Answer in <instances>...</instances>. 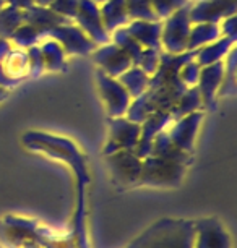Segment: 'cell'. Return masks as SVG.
I'll list each match as a JSON object with an SVG mask.
<instances>
[{
  "label": "cell",
  "mask_w": 237,
  "mask_h": 248,
  "mask_svg": "<svg viewBox=\"0 0 237 248\" xmlns=\"http://www.w3.org/2000/svg\"><path fill=\"white\" fill-rule=\"evenodd\" d=\"M173 122V115L169 110H156L143 122L142 125V132H140V140H138L137 148L133 149V153L138 157L143 159L146 156H150L151 153V143L155 137L162 130L167 128V125Z\"/></svg>",
  "instance_id": "13"
},
{
  "label": "cell",
  "mask_w": 237,
  "mask_h": 248,
  "mask_svg": "<svg viewBox=\"0 0 237 248\" xmlns=\"http://www.w3.org/2000/svg\"><path fill=\"white\" fill-rule=\"evenodd\" d=\"M95 2L97 3V5H101V3H103V2H106V0H95Z\"/></svg>",
  "instance_id": "41"
},
{
  "label": "cell",
  "mask_w": 237,
  "mask_h": 248,
  "mask_svg": "<svg viewBox=\"0 0 237 248\" xmlns=\"http://www.w3.org/2000/svg\"><path fill=\"white\" fill-rule=\"evenodd\" d=\"M195 221L159 219L140 233L127 248H193Z\"/></svg>",
  "instance_id": "1"
},
{
  "label": "cell",
  "mask_w": 237,
  "mask_h": 248,
  "mask_svg": "<svg viewBox=\"0 0 237 248\" xmlns=\"http://www.w3.org/2000/svg\"><path fill=\"white\" fill-rule=\"evenodd\" d=\"M161 49H143V52L138 59V62L135 63L137 67H140L146 75H151L156 72L158 65H159V59H161Z\"/></svg>",
  "instance_id": "29"
},
{
  "label": "cell",
  "mask_w": 237,
  "mask_h": 248,
  "mask_svg": "<svg viewBox=\"0 0 237 248\" xmlns=\"http://www.w3.org/2000/svg\"><path fill=\"white\" fill-rule=\"evenodd\" d=\"M111 43L117 44L119 47L122 49L130 59H132L133 65L138 62V59H140V55L143 52V47L128 32L127 26H120V28H117V30H114L112 32H111Z\"/></svg>",
  "instance_id": "25"
},
{
  "label": "cell",
  "mask_w": 237,
  "mask_h": 248,
  "mask_svg": "<svg viewBox=\"0 0 237 248\" xmlns=\"http://www.w3.org/2000/svg\"><path fill=\"white\" fill-rule=\"evenodd\" d=\"M189 7L190 2L162 20L161 49L167 54L187 52L189 34L190 28H192V21H190L189 16Z\"/></svg>",
  "instance_id": "3"
},
{
  "label": "cell",
  "mask_w": 237,
  "mask_h": 248,
  "mask_svg": "<svg viewBox=\"0 0 237 248\" xmlns=\"http://www.w3.org/2000/svg\"><path fill=\"white\" fill-rule=\"evenodd\" d=\"M232 47H236V39L221 36L220 39L213 41V43L195 50V60L198 62L200 67H206V65L222 62Z\"/></svg>",
  "instance_id": "17"
},
{
  "label": "cell",
  "mask_w": 237,
  "mask_h": 248,
  "mask_svg": "<svg viewBox=\"0 0 237 248\" xmlns=\"http://www.w3.org/2000/svg\"><path fill=\"white\" fill-rule=\"evenodd\" d=\"M43 39L44 37L41 36V32L36 30V28H32L31 25H28V23H23L21 26H18L15 32L8 37V41L12 43L13 47L25 49V50L32 47V46L39 44Z\"/></svg>",
  "instance_id": "27"
},
{
  "label": "cell",
  "mask_w": 237,
  "mask_h": 248,
  "mask_svg": "<svg viewBox=\"0 0 237 248\" xmlns=\"http://www.w3.org/2000/svg\"><path fill=\"white\" fill-rule=\"evenodd\" d=\"M200 70H202V67H200L198 62L195 59L185 62L179 70L180 81H182L187 88L197 86V81H198V77H200Z\"/></svg>",
  "instance_id": "32"
},
{
  "label": "cell",
  "mask_w": 237,
  "mask_h": 248,
  "mask_svg": "<svg viewBox=\"0 0 237 248\" xmlns=\"http://www.w3.org/2000/svg\"><path fill=\"white\" fill-rule=\"evenodd\" d=\"M125 7H127L128 20H159L150 0H125Z\"/></svg>",
  "instance_id": "28"
},
{
  "label": "cell",
  "mask_w": 237,
  "mask_h": 248,
  "mask_svg": "<svg viewBox=\"0 0 237 248\" xmlns=\"http://www.w3.org/2000/svg\"><path fill=\"white\" fill-rule=\"evenodd\" d=\"M23 15H25V23L31 25L32 28H36L43 37H47L50 30H54L55 26L72 21V20H67V18L57 15V13L47 5H32L30 8H26V10H23Z\"/></svg>",
  "instance_id": "15"
},
{
  "label": "cell",
  "mask_w": 237,
  "mask_h": 248,
  "mask_svg": "<svg viewBox=\"0 0 237 248\" xmlns=\"http://www.w3.org/2000/svg\"><path fill=\"white\" fill-rule=\"evenodd\" d=\"M237 12V0H190L189 16L193 23H220Z\"/></svg>",
  "instance_id": "9"
},
{
  "label": "cell",
  "mask_w": 237,
  "mask_h": 248,
  "mask_svg": "<svg viewBox=\"0 0 237 248\" xmlns=\"http://www.w3.org/2000/svg\"><path fill=\"white\" fill-rule=\"evenodd\" d=\"M185 175V164L159 156L142 159V172L138 184L151 186H177Z\"/></svg>",
  "instance_id": "2"
},
{
  "label": "cell",
  "mask_w": 237,
  "mask_h": 248,
  "mask_svg": "<svg viewBox=\"0 0 237 248\" xmlns=\"http://www.w3.org/2000/svg\"><path fill=\"white\" fill-rule=\"evenodd\" d=\"M13 49L12 43L8 39H3V37H0V62H2L3 59L7 57L8 52Z\"/></svg>",
  "instance_id": "37"
},
{
  "label": "cell",
  "mask_w": 237,
  "mask_h": 248,
  "mask_svg": "<svg viewBox=\"0 0 237 248\" xmlns=\"http://www.w3.org/2000/svg\"><path fill=\"white\" fill-rule=\"evenodd\" d=\"M202 107H203V102H202V96H200V93H198V88L192 86V88H187L184 94L180 96L177 104L171 110V115H173V120H177L180 117L200 110Z\"/></svg>",
  "instance_id": "24"
},
{
  "label": "cell",
  "mask_w": 237,
  "mask_h": 248,
  "mask_svg": "<svg viewBox=\"0 0 237 248\" xmlns=\"http://www.w3.org/2000/svg\"><path fill=\"white\" fill-rule=\"evenodd\" d=\"M153 8H155L156 15L159 20H164L171 15V13H174L175 10H179L180 7L187 5L190 0H150Z\"/></svg>",
  "instance_id": "30"
},
{
  "label": "cell",
  "mask_w": 237,
  "mask_h": 248,
  "mask_svg": "<svg viewBox=\"0 0 237 248\" xmlns=\"http://www.w3.org/2000/svg\"><path fill=\"white\" fill-rule=\"evenodd\" d=\"M39 47L41 52H43L46 72H60V70L65 68L67 54L57 41L52 39V37H44L39 43Z\"/></svg>",
  "instance_id": "20"
},
{
  "label": "cell",
  "mask_w": 237,
  "mask_h": 248,
  "mask_svg": "<svg viewBox=\"0 0 237 248\" xmlns=\"http://www.w3.org/2000/svg\"><path fill=\"white\" fill-rule=\"evenodd\" d=\"M5 5L20 8V10H26V8L34 5V2L32 0H5Z\"/></svg>",
  "instance_id": "36"
},
{
  "label": "cell",
  "mask_w": 237,
  "mask_h": 248,
  "mask_svg": "<svg viewBox=\"0 0 237 248\" xmlns=\"http://www.w3.org/2000/svg\"><path fill=\"white\" fill-rule=\"evenodd\" d=\"M23 23H25L23 10L10 5H3L2 10H0V37L8 39Z\"/></svg>",
  "instance_id": "26"
},
{
  "label": "cell",
  "mask_w": 237,
  "mask_h": 248,
  "mask_svg": "<svg viewBox=\"0 0 237 248\" xmlns=\"http://www.w3.org/2000/svg\"><path fill=\"white\" fill-rule=\"evenodd\" d=\"M222 78H224V60L202 67L197 81V88L200 96H202L203 107H215L218 90H220L222 83Z\"/></svg>",
  "instance_id": "14"
},
{
  "label": "cell",
  "mask_w": 237,
  "mask_h": 248,
  "mask_svg": "<svg viewBox=\"0 0 237 248\" xmlns=\"http://www.w3.org/2000/svg\"><path fill=\"white\" fill-rule=\"evenodd\" d=\"M78 3H80V0H52L47 7L52 8L57 15L73 21L78 12Z\"/></svg>",
  "instance_id": "33"
},
{
  "label": "cell",
  "mask_w": 237,
  "mask_h": 248,
  "mask_svg": "<svg viewBox=\"0 0 237 248\" xmlns=\"http://www.w3.org/2000/svg\"><path fill=\"white\" fill-rule=\"evenodd\" d=\"M2 67L7 72L8 77L21 81L23 78L30 77V68H28V55L25 49L13 47L5 59L2 60Z\"/></svg>",
  "instance_id": "23"
},
{
  "label": "cell",
  "mask_w": 237,
  "mask_h": 248,
  "mask_svg": "<svg viewBox=\"0 0 237 248\" xmlns=\"http://www.w3.org/2000/svg\"><path fill=\"white\" fill-rule=\"evenodd\" d=\"M18 79H13L12 77H8L7 72L2 67V62H0V88H5V90H10V88L18 85Z\"/></svg>",
  "instance_id": "35"
},
{
  "label": "cell",
  "mask_w": 237,
  "mask_h": 248,
  "mask_svg": "<svg viewBox=\"0 0 237 248\" xmlns=\"http://www.w3.org/2000/svg\"><path fill=\"white\" fill-rule=\"evenodd\" d=\"M97 88H99V94L106 106V112L109 117H124L127 112L132 97L124 88L122 83L117 78L109 77L103 73L101 70L96 72Z\"/></svg>",
  "instance_id": "4"
},
{
  "label": "cell",
  "mask_w": 237,
  "mask_h": 248,
  "mask_svg": "<svg viewBox=\"0 0 237 248\" xmlns=\"http://www.w3.org/2000/svg\"><path fill=\"white\" fill-rule=\"evenodd\" d=\"M7 96H8V90H5V88H0V102L5 99Z\"/></svg>",
  "instance_id": "38"
},
{
  "label": "cell",
  "mask_w": 237,
  "mask_h": 248,
  "mask_svg": "<svg viewBox=\"0 0 237 248\" xmlns=\"http://www.w3.org/2000/svg\"><path fill=\"white\" fill-rule=\"evenodd\" d=\"M106 164H108L112 179L120 186H130L138 184L142 172V159L130 149H119L111 154H106Z\"/></svg>",
  "instance_id": "5"
},
{
  "label": "cell",
  "mask_w": 237,
  "mask_h": 248,
  "mask_svg": "<svg viewBox=\"0 0 237 248\" xmlns=\"http://www.w3.org/2000/svg\"><path fill=\"white\" fill-rule=\"evenodd\" d=\"M221 31L218 23H193L190 28L187 50H197L203 46L220 39Z\"/></svg>",
  "instance_id": "19"
},
{
  "label": "cell",
  "mask_w": 237,
  "mask_h": 248,
  "mask_svg": "<svg viewBox=\"0 0 237 248\" xmlns=\"http://www.w3.org/2000/svg\"><path fill=\"white\" fill-rule=\"evenodd\" d=\"M117 79L124 85V88L127 90L132 99L143 94V93L148 90V86H150V75H146L140 67H137V65L128 67Z\"/></svg>",
  "instance_id": "21"
},
{
  "label": "cell",
  "mask_w": 237,
  "mask_h": 248,
  "mask_svg": "<svg viewBox=\"0 0 237 248\" xmlns=\"http://www.w3.org/2000/svg\"><path fill=\"white\" fill-rule=\"evenodd\" d=\"M28 55V68H30V77H39L46 72V65L43 59V52H41L39 44L32 46V47L26 49Z\"/></svg>",
  "instance_id": "31"
},
{
  "label": "cell",
  "mask_w": 237,
  "mask_h": 248,
  "mask_svg": "<svg viewBox=\"0 0 237 248\" xmlns=\"http://www.w3.org/2000/svg\"><path fill=\"white\" fill-rule=\"evenodd\" d=\"M150 156H159V157H166V159H174V161L184 162L187 164L189 161V153L179 149L175 144L171 141L169 135H167L166 130H162L155 137L151 143V153Z\"/></svg>",
  "instance_id": "22"
},
{
  "label": "cell",
  "mask_w": 237,
  "mask_h": 248,
  "mask_svg": "<svg viewBox=\"0 0 237 248\" xmlns=\"http://www.w3.org/2000/svg\"><path fill=\"white\" fill-rule=\"evenodd\" d=\"M73 23L80 26L96 46L108 44L111 41V32L106 30L99 13V5L95 0H80Z\"/></svg>",
  "instance_id": "6"
},
{
  "label": "cell",
  "mask_w": 237,
  "mask_h": 248,
  "mask_svg": "<svg viewBox=\"0 0 237 248\" xmlns=\"http://www.w3.org/2000/svg\"><path fill=\"white\" fill-rule=\"evenodd\" d=\"M99 13L106 30L109 32H112L120 26H127V23L130 21L125 0H106L99 5Z\"/></svg>",
  "instance_id": "18"
},
{
  "label": "cell",
  "mask_w": 237,
  "mask_h": 248,
  "mask_svg": "<svg viewBox=\"0 0 237 248\" xmlns=\"http://www.w3.org/2000/svg\"><path fill=\"white\" fill-rule=\"evenodd\" d=\"M47 37L57 41L67 55H91L93 50L97 47L86 36V32L73 21L55 26L54 30H50Z\"/></svg>",
  "instance_id": "7"
},
{
  "label": "cell",
  "mask_w": 237,
  "mask_h": 248,
  "mask_svg": "<svg viewBox=\"0 0 237 248\" xmlns=\"http://www.w3.org/2000/svg\"><path fill=\"white\" fill-rule=\"evenodd\" d=\"M193 248H231V237L218 219H200L195 221Z\"/></svg>",
  "instance_id": "12"
},
{
  "label": "cell",
  "mask_w": 237,
  "mask_h": 248,
  "mask_svg": "<svg viewBox=\"0 0 237 248\" xmlns=\"http://www.w3.org/2000/svg\"><path fill=\"white\" fill-rule=\"evenodd\" d=\"M3 5H5V0H0V10H2Z\"/></svg>",
  "instance_id": "40"
},
{
  "label": "cell",
  "mask_w": 237,
  "mask_h": 248,
  "mask_svg": "<svg viewBox=\"0 0 237 248\" xmlns=\"http://www.w3.org/2000/svg\"><path fill=\"white\" fill-rule=\"evenodd\" d=\"M142 125L128 120L127 117H109V141L104 154H111L119 149L133 151L140 140Z\"/></svg>",
  "instance_id": "8"
},
{
  "label": "cell",
  "mask_w": 237,
  "mask_h": 248,
  "mask_svg": "<svg viewBox=\"0 0 237 248\" xmlns=\"http://www.w3.org/2000/svg\"><path fill=\"white\" fill-rule=\"evenodd\" d=\"M34 2V5H49L52 0H32Z\"/></svg>",
  "instance_id": "39"
},
{
  "label": "cell",
  "mask_w": 237,
  "mask_h": 248,
  "mask_svg": "<svg viewBox=\"0 0 237 248\" xmlns=\"http://www.w3.org/2000/svg\"><path fill=\"white\" fill-rule=\"evenodd\" d=\"M202 119H203V112L197 110L189 115L180 117L177 120H173L166 128L171 141H173L179 149H182L185 153H190L193 149L195 137H197Z\"/></svg>",
  "instance_id": "11"
},
{
  "label": "cell",
  "mask_w": 237,
  "mask_h": 248,
  "mask_svg": "<svg viewBox=\"0 0 237 248\" xmlns=\"http://www.w3.org/2000/svg\"><path fill=\"white\" fill-rule=\"evenodd\" d=\"M220 26V31H221V36H226V37H231V39H236L237 41V15H229L226 18L218 23Z\"/></svg>",
  "instance_id": "34"
},
{
  "label": "cell",
  "mask_w": 237,
  "mask_h": 248,
  "mask_svg": "<svg viewBox=\"0 0 237 248\" xmlns=\"http://www.w3.org/2000/svg\"><path fill=\"white\" fill-rule=\"evenodd\" d=\"M93 60L97 65V68L103 73L109 75V77L119 78L128 67H132V59L119 47L117 44L109 43L97 46V47L91 52Z\"/></svg>",
  "instance_id": "10"
},
{
  "label": "cell",
  "mask_w": 237,
  "mask_h": 248,
  "mask_svg": "<svg viewBox=\"0 0 237 248\" xmlns=\"http://www.w3.org/2000/svg\"><path fill=\"white\" fill-rule=\"evenodd\" d=\"M127 30L143 49H161L162 20H130L127 23Z\"/></svg>",
  "instance_id": "16"
}]
</instances>
